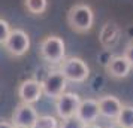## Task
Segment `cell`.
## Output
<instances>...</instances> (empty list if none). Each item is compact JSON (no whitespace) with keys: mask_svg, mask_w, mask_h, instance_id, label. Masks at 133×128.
Masks as SVG:
<instances>
[{"mask_svg":"<svg viewBox=\"0 0 133 128\" xmlns=\"http://www.w3.org/2000/svg\"><path fill=\"white\" fill-rule=\"evenodd\" d=\"M67 25L70 27V30L79 34H85L93 28L94 25V11L90 5L87 3H75L66 15Z\"/></svg>","mask_w":133,"mask_h":128,"instance_id":"cell-1","label":"cell"},{"mask_svg":"<svg viewBox=\"0 0 133 128\" xmlns=\"http://www.w3.org/2000/svg\"><path fill=\"white\" fill-rule=\"evenodd\" d=\"M39 57L48 64H58L66 58V43L60 36L49 34L39 43Z\"/></svg>","mask_w":133,"mask_h":128,"instance_id":"cell-2","label":"cell"},{"mask_svg":"<svg viewBox=\"0 0 133 128\" xmlns=\"http://www.w3.org/2000/svg\"><path fill=\"white\" fill-rule=\"evenodd\" d=\"M60 70L67 82L82 84L90 76V67L82 58L79 57H66L60 63Z\"/></svg>","mask_w":133,"mask_h":128,"instance_id":"cell-3","label":"cell"},{"mask_svg":"<svg viewBox=\"0 0 133 128\" xmlns=\"http://www.w3.org/2000/svg\"><path fill=\"white\" fill-rule=\"evenodd\" d=\"M3 46L8 54L14 58L24 57L30 49V36L23 28H12Z\"/></svg>","mask_w":133,"mask_h":128,"instance_id":"cell-4","label":"cell"},{"mask_svg":"<svg viewBox=\"0 0 133 128\" xmlns=\"http://www.w3.org/2000/svg\"><path fill=\"white\" fill-rule=\"evenodd\" d=\"M41 84H42L43 95H46L49 98L55 100L58 95L66 92L67 80L58 69L57 70H49L48 73L45 74V78L41 80Z\"/></svg>","mask_w":133,"mask_h":128,"instance_id":"cell-5","label":"cell"},{"mask_svg":"<svg viewBox=\"0 0 133 128\" xmlns=\"http://www.w3.org/2000/svg\"><path fill=\"white\" fill-rule=\"evenodd\" d=\"M81 95L76 92H63L61 95L55 98V113L58 119H67V118H73L76 115V110L81 103Z\"/></svg>","mask_w":133,"mask_h":128,"instance_id":"cell-6","label":"cell"},{"mask_svg":"<svg viewBox=\"0 0 133 128\" xmlns=\"http://www.w3.org/2000/svg\"><path fill=\"white\" fill-rule=\"evenodd\" d=\"M17 95H18L19 101L25 104H35L42 98V84L41 80L30 78V79H24L17 88Z\"/></svg>","mask_w":133,"mask_h":128,"instance_id":"cell-7","label":"cell"},{"mask_svg":"<svg viewBox=\"0 0 133 128\" xmlns=\"http://www.w3.org/2000/svg\"><path fill=\"white\" fill-rule=\"evenodd\" d=\"M37 110L35 109L33 104H25V103H19L12 112L11 116V122L14 124V127H19V128H31L35 121L37 119Z\"/></svg>","mask_w":133,"mask_h":128,"instance_id":"cell-8","label":"cell"},{"mask_svg":"<svg viewBox=\"0 0 133 128\" xmlns=\"http://www.w3.org/2000/svg\"><path fill=\"white\" fill-rule=\"evenodd\" d=\"M121 39V28L115 21H106L100 28L99 33V42L105 51L114 49Z\"/></svg>","mask_w":133,"mask_h":128,"instance_id":"cell-9","label":"cell"},{"mask_svg":"<svg viewBox=\"0 0 133 128\" xmlns=\"http://www.w3.org/2000/svg\"><path fill=\"white\" fill-rule=\"evenodd\" d=\"M105 69H106V73L111 78H114V79H124V78H127L130 74L133 66L129 63V60L124 55H114V57L109 58Z\"/></svg>","mask_w":133,"mask_h":128,"instance_id":"cell-10","label":"cell"},{"mask_svg":"<svg viewBox=\"0 0 133 128\" xmlns=\"http://www.w3.org/2000/svg\"><path fill=\"white\" fill-rule=\"evenodd\" d=\"M75 116L84 124H94L100 118L97 100L96 98H82Z\"/></svg>","mask_w":133,"mask_h":128,"instance_id":"cell-11","label":"cell"},{"mask_svg":"<svg viewBox=\"0 0 133 128\" xmlns=\"http://www.w3.org/2000/svg\"><path fill=\"white\" fill-rule=\"evenodd\" d=\"M97 103H99V112L100 116L106 118L109 121H115L117 116L120 115L121 109H123V103L118 97L115 95H103V97L97 98Z\"/></svg>","mask_w":133,"mask_h":128,"instance_id":"cell-12","label":"cell"},{"mask_svg":"<svg viewBox=\"0 0 133 128\" xmlns=\"http://www.w3.org/2000/svg\"><path fill=\"white\" fill-rule=\"evenodd\" d=\"M114 122H117L123 128H133V106L123 104L120 115L117 116V119Z\"/></svg>","mask_w":133,"mask_h":128,"instance_id":"cell-13","label":"cell"},{"mask_svg":"<svg viewBox=\"0 0 133 128\" xmlns=\"http://www.w3.org/2000/svg\"><path fill=\"white\" fill-rule=\"evenodd\" d=\"M24 7L31 15H43L48 9V0H24Z\"/></svg>","mask_w":133,"mask_h":128,"instance_id":"cell-14","label":"cell"},{"mask_svg":"<svg viewBox=\"0 0 133 128\" xmlns=\"http://www.w3.org/2000/svg\"><path fill=\"white\" fill-rule=\"evenodd\" d=\"M60 119L54 115H39L31 128H58Z\"/></svg>","mask_w":133,"mask_h":128,"instance_id":"cell-15","label":"cell"},{"mask_svg":"<svg viewBox=\"0 0 133 128\" xmlns=\"http://www.w3.org/2000/svg\"><path fill=\"white\" fill-rule=\"evenodd\" d=\"M84 127H85V124L79 121L76 116L67 118V119H61L60 125H58V128H84Z\"/></svg>","mask_w":133,"mask_h":128,"instance_id":"cell-16","label":"cell"},{"mask_svg":"<svg viewBox=\"0 0 133 128\" xmlns=\"http://www.w3.org/2000/svg\"><path fill=\"white\" fill-rule=\"evenodd\" d=\"M11 25L8 22L6 19L0 18V45H3V43L6 42L8 36H9V33H11Z\"/></svg>","mask_w":133,"mask_h":128,"instance_id":"cell-17","label":"cell"},{"mask_svg":"<svg viewBox=\"0 0 133 128\" xmlns=\"http://www.w3.org/2000/svg\"><path fill=\"white\" fill-rule=\"evenodd\" d=\"M123 55L126 57L127 60H129V63L133 66V40H130V42L126 45V48H124V52H123Z\"/></svg>","mask_w":133,"mask_h":128,"instance_id":"cell-18","label":"cell"},{"mask_svg":"<svg viewBox=\"0 0 133 128\" xmlns=\"http://www.w3.org/2000/svg\"><path fill=\"white\" fill-rule=\"evenodd\" d=\"M0 128H15L14 124L11 121H6V119H0Z\"/></svg>","mask_w":133,"mask_h":128,"instance_id":"cell-19","label":"cell"},{"mask_svg":"<svg viewBox=\"0 0 133 128\" xmlns=\"http://www.w3.org/2000/svg\"><path fill=\"white\" fill-rule=\"evenodd\" d=\"M84 128H103V127L97 125L96 122H94V124H85V127H84Z\"/></svg>","mask_w":133,"mask_h":128,"instance_id":"cell-20","label":"cell"},{"mask_svg":"<svg viewBox=\"0 0 133 128\" xmlns=\"http://www.w3.org/2000/svg\"><path fill=\"white\" fill-rule=\"evenodd\" d=\"M106 128H123V127H121V125H118L117 122H112V124H111V125H108Z\"/></svg>","mask_w":133,"mask_h":128,"instance_id":"cell-21","label":"cell"},{"mask_svg":"<svg viewBox=\"0 0 133 128\" xmlns=\"http://www.w3.org/2000/svg\"><path fill=\"white\" fill-rule=\"evenodd\" d=\"M15 128H19V127H15Z\"/></svg>","mask_w":133,"mask_h":128,"instance_id":"cell-22","label":"cell"}]
</instances>
